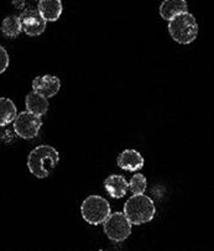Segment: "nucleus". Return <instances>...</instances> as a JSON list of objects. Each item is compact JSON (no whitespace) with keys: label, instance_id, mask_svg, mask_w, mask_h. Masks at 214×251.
I'll use <instances>...</instances> for the list:
<instances>
[{"label":"nucleus","instance_id":"nucleus-1","mask_svg":"<svg viewBox=\"0 0 214 251\" xmlns=\"http://www.w3.org/2000/svg\"><path fill=\"white\" fill-rule=\"evenodd\" d=\"M59 160L58 151L50 145H40L30 152L27 158L28 171L37 178H46Z\"/></svg>","mask_w":214,"mask_h":251},{"label":"nucleus","instance_id":"nucleus-2","mask_svg":"<svg viewBox=\"0 0 214 251\" xmlns=\"http://www.w3.org/2000/svg\"><path fill=\"white\" fill-rule=\"evenodd\" d=\"M168 32L178 44H191L198 35V24L192 14L183 11L168 20Z\"/></svg>","mask_w":214,"mask_h":251},{"label":"nucleus","instance_id":"nucleus-3","mask_svg":"<svg viewBox=\"0 0 214 251\" xmlns=\"http://www.w3.org/2000/svg\"><path fill=\"white\" fill-rule=\"evenodd\" d=\"M155 203L144 193L134 194L124 205V215L132 224H144L152 220L155 215Z\"/></svg>","mask_w":214,"mask_h":251},{"label":"nucleus","instance_id":"nucleus-4","mask_svg":"<svg viewBox=\"0 0 214 251\" xmlns=\"http://www.w3.org/2000/svg\"><path fill=\"white\" fill-rule=\"evenodd\" d=\"M80 213L85 222L92 226H99L110 214V204L101 196H89L83 201Z\"/></svg>","mask_w":214,"mask_h":251},{"label":"nucleus","instance_id":"nucleus-5","mask_svg":"<svg viewBox=\"0 0 214 251\" xmlns=\"http://www.w3.org/2000/svg\"><path fill=\"white\" fill-rule=\"evenodd\" d=\"M103 223L106 235L115 243L124 241L132 234V223L128 220L124 213H110Z\"/></svg>","mask_w":214,"mask_h":251},{"label":"nucleus","instance_id":"nucleus-6","mask_svg":"<svg viewBox=\"0 0 214 251\" xmlns=\"http://www.w3.org/2000/svg\"><path fill=\"white\" fill-rule=\"evenodd\" d=\"M42 126L41 117L31 111H21L14 119V130L23 139H34Z\"/></svg>","mask_w":214,"mask_h":251},{"label":"nucleus","instance_id":"nucleus-7","mask_svg":"<svg viewBox=\"0 0 214 251\" xmlns=\"http://www.w3.org/2000/svg\"><path fill=\"white\" fill-rule=\"evenodd\" d=\"M19 18H20L23 31L28 36H39L46 29L47 21L42 18L37 9H25Z\"/></svg>","mask_w":214,"mask_h":251},{"label":"nucleus","instance_id":"nucleus-8","mask_svg":"<svg viewBox=\"0 0 214 251\" xmlns=\"http://www.w3.org/2000/svg\"><path fill=\"white\" fill-rule=\"evenodd\" d=\"M59 88H61V80L58 77L52 75H40L32 80V89L37 93L42 94L46 98H51V97L56 96L58 93Z\"/></svg>","mask_w":214,"mask_h":251},{"label":"nucleus","instance_id":"nucleus-9","mask_svg":"<svg viewBox=\"0 0 214 251\" xmlns=\"http://www.w3.org/2000/svg\"><path fill=\"white\" fill-rule=\"evenodd\" d=\"M118 166L125 171H137L144 166V157L141 153L133 149H127L118 156Z\"/></svg>","mask_w":214,"mask_h":251},{"label":"nucleus","instance_id":"nucleus-10","mask_svg":"<svg viewBox=\"0 0 214 251\" xmlns=\"http://www.w3.org/2000/svg\"><path fill=\"white\" fill-rule=\"evenodd\" d=\"M104 187H106L107 192L110 194V197L123 198L127 194L128 188H129V183H128L124 176H120V175H110L104 181Z\"/></svg>","mask_w":214,"mask_h":251},{"label":"nucleus","instance_id":"nucleus-11","mask_svg":"<svg viewBox=\"0 0 214 251\" xmlns=\"http://www.w3.org/2000/svg\"><path fill=\"white\" fill-rule=\"evenodd\" d=\"M62 1L61 0H39L37 10L46 21L58 20L62 14Z\"/></svg>","mask_w":214,"mask_h":251},{"label":"nucleus","instance_id":"nucleus-12","mask_svg":"<svg viewBox=\"0 0 214 251\" xmlns=\"http://www.w3.org/2000/svg\"><path fill=\"white\" fill-rule=\"evenodd\" d=\"M26 110L31 111L34 114L37 115H45L49 110V100H47L46 97H44L42 94L37 93V92L32 91L26 96Z\"/></svg>","mask_w":214,"mask_h":251},{"label":"nucleus","instance_id":"nucleus-13","mask_svg":"<svg viewBox=\"0 0 214 251\" xmlns=\"http://www.w3.org/2000/svg\"><path fill=\"white\" fill-rule=\"evenodd\" d=\"M183 11H187L186 0H163L160 5L161 18L167 21Z\"/></svg>","mask_w":214,"mask_h":251},{"label":"nucleus","instance_id":"nucleus-14","mask_svg":"<svg viewBox=\"0 0 214 251\" xmlns=\"http://www.w3.org/2000/svg\"><path fill=\"white\" fill-rule=\"evenodd\" d=\"M18 115L14 101L9 98L0 97V126H6L10 124Z\"/></svg>","mask_w":214,"mask_h":251},{"label":"nucleus","instance_id":"nucleus-15","mask_svg":"<svg viewBox=\"0 0 214 251\" xmlns=\"http://www.w3.org/2000/svg\"><path fill=\"white\" fill-rule=\"evenodd\" d=\"M23 30L21 27L20 18L16 15H9L1 23V32L5 35L9 39H14V37L19 36Z\"/></svg>","mask_w":214,"mask_h":251},{"label":"nucleus","instance_id":"nucleus-16","mask_svg":"<svg viewBox=\"0 0 214 251\" xmlns=\"http://www.w3.org/2000/svg\"><path fill=\"white\" fill-rule=\"evenodd\" d=\"M129 183V188L130 191L133 192V194H137V193H144L145 189H146V177L141 174H136L132 177Z\"/></svg>","mask_w":214,"mask_h":251},{"label":"nucleus","instance_id":"nucleus-17","mask_svg":"<svg viewBox=\"0 0 214 251\" xmlns=\"http://www.w3.org/2000/svg\"><path fill=\"white\" fill-rule=\"evenodd\" d=\"M9 66V54L3 46H0V75L5 72Z\"/></svg>","mask_w":214,"mask_h":251}]
</instances>
